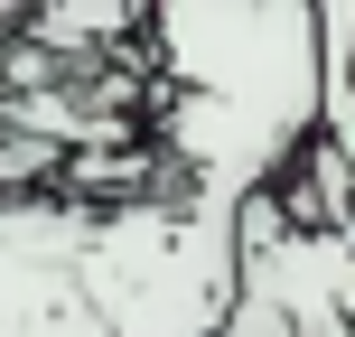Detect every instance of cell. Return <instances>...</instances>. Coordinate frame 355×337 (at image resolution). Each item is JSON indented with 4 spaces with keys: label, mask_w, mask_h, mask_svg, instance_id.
<instances>
[{
    "label": "cell",
    "mask_w": 355,
    "mask_h": 337,
    "mask_svg": "<svg viewBox=\"0 0 355 337\" xmlns=\"http://www.w3.org/2000/svg\"><path fill=\"white\" fill-rule=\"evenodd\" d=\"M346 75H355V28H346Z\"/></svg>",
    "instance_id": "cell-4"
},
{
    "label": "cell",
    "mask_w": 355,
    "mask_h": 337,
    "mask_svg": "<svg viewBox=\"0 0 355 337\" xmlns=\"http://www.w3.org/2000/svg\"><path fill=\"white\" fill-rule=\"evenodd\" d=\"M85 309L103 337H225L243 300V253H234V206H122L85 215L66 253Z\"/></svg>",
    "instance_id": "cell-2"
},
{
    "label": "cell",
    "mask_w": 355,
    "mask_h": 337,
    "mask_svg": "<svg viewBox=\"0 0 355 337\" xmlns=\"http://www.w3.org/2000/svg\"><path fill=\"white\" fill-rule=\"evenodd\" d=\"M234 337H290V328H281V309H271V300H252V290H243V300H234Z\"/></svg>",
    "instance_id": "cell-3"
},
{
    "label": "cell",
    "mask_w": 355,
    "mask_h": 337,
    "mask_svg": "<svg viewBox=\"0 0 355 337\" xmlns=\"http://www.w3.org/2000/svg\"><path fill=\"white\" fill-rule=\"evenodd\" d=\"M159 47V141L196 206L281 188L318 141V0H168L141 19Z\"/></svg>",
    "instance_id": "cell-1"
}]
</instances>
